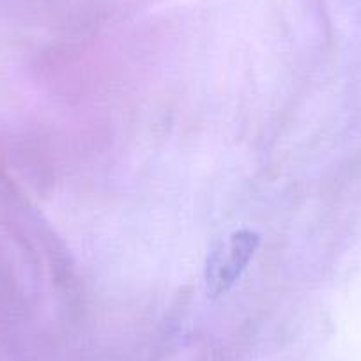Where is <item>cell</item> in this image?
Wrapping results in <instances>:
<instances>
[{"label": "cell", "instance_id": "6da1fadb", "mask_svg": "<svg viewBox=\"0 0 361 361\" xmlns=\"http://www.w3.org/2000/svg\"><path fill=\"white\" fill-rule=\"evenodd\" d=\"M259 246V235L255 232L241 231L231 235V239L220 243L207 259V290L211 296L228 290V287L239 279L248 260Z\"/></svg>", "mask_w": 361, "mask_h": 361}]
</instances>
